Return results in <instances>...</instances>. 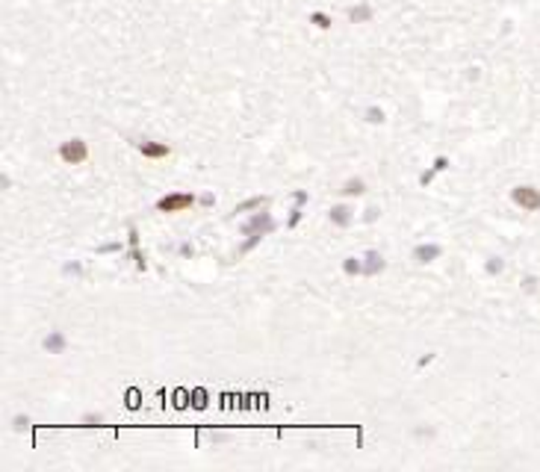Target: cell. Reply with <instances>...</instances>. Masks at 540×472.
I'll use <instances>...</instances> for the list:
<instances>
[{"label": "cell", "instance_id": "1", "mask_svg": "<svg viewBox=\"0 0 540 472\" xmlns=\"http://www.w3.org/2000/svg\"><path fill=\"white\" fill-rule=\"evenodd\" d=\"M272 227H275V222L269 219V213H257V216H254L251 222H245V224H242V233L248 236V242L242 245V254L254 248V245H257V242L263 239V233H269Z\"/></svg>", "mask_w": 540, "mask_h": 472}, {"label": "cell", "instance_id": "2", "mask_svg": "<svg viewBox=\"0 0 540 472\" xmlns=\"http://www.w3.org/2000/svg\"><path fill=\"white\" fill-rule=\"evenodd\" d=\"M59 156H62V163H68V166H80L86 156H89V148H86L83 139H68V142H62Z\"/></svg>", "mask_w": 540, "mask_h": 472}, {"label": "cell", "instance_id": "3", "mask_svg": "<svg viewBox=\"0 0 540 472\" xmlns=\"http://www.w3.org/2000/svg\"><path fill=\"white\" fill-rule=\"evenodd\" d=\"M195 204V195L189 192H174V195H166L157 201V209L160 213H180V209H189Z\"/></svg>", "mask_w": 540, "mask_h": 472}, {"label": "cell", "instance_id": "4", "mask_svg": "<svg viewBox=\"0 0 540 472\" xmlns=\"http://www.w3.org/2000/svg\"><path fill=\"white\" fill-rule=\"evenodd\" d=\"M513 201L520 204V207L526 209H537L540 207V195L531 189V186H520V189H513Z\"/></svg>", "mask_w": 540, "mask_h": 472}, {"label": "cell", "instance_id": "5", "mask_svg": "<svg viewBox=\"0 0 540 472\" xmlns=\"http://www.w3.org/2000/svg\"><path fill=\"white\" fill-rule=\"evenodd\" d=\"M139 151L145 156H151V160H160V156H168V145H163V142H142Z\"/></svg>", "mask_w": 540, "mask_h": 472}, {"label": "cell", "instance_id": "6", "mask_svg": "<svg viewBox=\"0 0 540 472\" xmlns=\"http://www.w3.org/2000/svg\"><path fill=\"white\" fill-rule=\"evenodd\" d=\"M434 257H440V245H416L414 248V260L416 263H431Z\"/></svg>", "mask_w": 540, "mask_h": 472}, {"label": "cell", "instance_id": "7", "mask_svg": "<svg viewBox=\"0 0 540 472\" xmlns=\"http://www.w3.org/2000/svg\"><path fill=\"white\" fill-rule=\"evenodd\" d=\"M331 222H333V224H340V227L351 224V209H348V207H333V209H331Z\"/></svg>", "mask_w": 540, "mask_h": 472}, {"label": "cell", "instance_id": "8", "mask_svg": "<svg viewBox=\"0 0 540 472\" xmlns=\"http://www.w3.org/2000/svg\"><path fill=\"white\" fill-rule=\"evenodd\" d=\"M44 348H47L50 354H59V351L65 348V336L54 331V333H50V336H47V339H44Z\"/></svg>", "mask_w": 540, "mask_h": 472}, {"label": "cell", "instance_id": "9", "mask_svg": "<svg viewBox=\"0 0 540 472\" xmlns=\"http://www.w3.org/2000/svg\"><path fill=\"white\" fill-rule=\"evenodd\" d=\"M366 260H369V263L363 266V275H378V272H381V269H384V260H381V257H378V254H369V257H366Z\"/></svg>", "mask_w": 540, "mask_h": 472}, {"label": "cell", "instance_id": "10", "mask_svg": "<svg viewBox=\"0 0 540 472\" xmlns=\"http://www.w3.org/2000/svg\"><path fill=\"white\" fill-rule=\"evenodd\" d=\"M363 192H366V183L354 180V177H351V180H346V186H343V195H363Z\"/></svg>", "mask_w": 540, "mask_h": 472}, {"label": "cell", "instance_id": "11", "mask_svg": "<svg viewBox=\"0 0 540 472\" xmlns=\"http://www.w3.org/2000/svg\"><path fill=\"white\" fill-rule=\"evenodd\" d=\"M343 269H346V275H363V263H360L357 257H348L346 263H343Z\"/></svg>", "mask_w": 540, "mask_h": 472}, {"label": "cell", "instance_id": "12", "mask_svg": "<svg viewBox=\"0 0 540 472\" xmlns=\"http://www.w3.org/2000/svg\"><path fill=\"white\" fill-rule=\"evenodd\" d=\"M263 204H266V198L263 195H257V198H251V201H245V204H239L236 213H245V209H251V207H263Z\"/></svg>", "mask_w": 540, "mask_h": 472}, {"label": "cell", "instance_id": "13", "mask_svg": "<svg viewBox=\"0 0 540 472\" xmlns=\"http://www.w3.org/2000/svg\"><path fill=\"white\" fill-rule=\"evenodd\" d=\"M366 121H372V124H381V121H384V110H378V107H369V110H366Z\"/></svg>", "mask_w": 540, "mask_h": 472}, {"label": "cell", "instance_id": "14", "mask_svg": "<svg viewBox=\"0 0 540 472\" xmlns=\"http://www.w3.org/2000/svg\"><path fill=\"white\" fill-rule=\"evenodd\" d=\"M487 272H502V260H490V263H487Z\"/></svg>", "mask_w": 540, "mask_h": 472}]
</instances>
